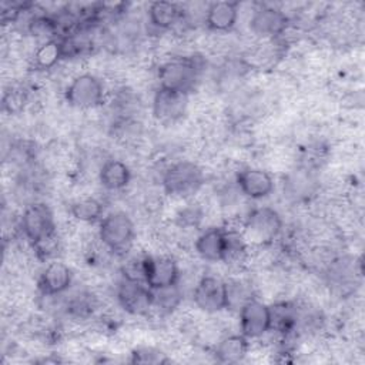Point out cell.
<instances>
[{
  "instance_id": "1",
  "label": "cell",
  "mask_w": 365,
  "mask_h": 365,
  "mask_svg": "<svg viewBox=\"0 0 365 365\" xmlns=\"http://www.w3.org/2000/svg\"><path fill=\"white\" fill-rule=\"evenodd\" d=\"M282 228L281 215L271 207H257L242 220V238L248 245L265 247L271 244Z\"/></svg>"
},
{
  "instance_id": "2",
  "label": "cell",
  "mask_w": 365,
  "mask_h": 365,
  "mask_svg": "<svg viewBox=\"0 0 365 365\" xmlns=\"http://www.w3.org/2000/svg\"><path fill=\"white\" fill-rule=\"evenodd\" d=\"M202 70V60L198 56L173 58L158 68L160 87L188 94L198 81Z\"/></svg>"
},
{
  "instance_id": "3",
  "label": "cell",
  "mask_w": 365,
  "mask_h": 365,
  "mask_svg": "<svg viewBox=\"0 0 365 365\" xmlns=\"http://www.w3.org/2000/svg\"><path fill=\"white\" fill-rule=\"evenodd\" d=\"M161 184L168 195L188 198L198 192L204 184V173L192 161H178L164 171Z\"/></svg>"
},
{
  "instance_id": "4",
  "label": "cell",
  "mask_w": 365,
  "mask_h": 365,
  "mask_svg": "<svg viewBox=\"0 0 365 365\" xmlns=\"http://www.w3.org/2000/svg\"><path fill=\"white\" fill-rule=\"evenodd\" d=\"M98 240L114 254H127L134 240V222L123 211L107 214L100 221Z\"/></svg>"
},
{
  "instance_id": "5",
  "label": "cell",
  "mask_w": 365,
  "mask_h": 365,
  "mask_svg": "<svg viewBox=\"0 0 365 365\" xmlns=\"http://www.w3.org/2000/svg\"><path fill=\"white\" fill-rule=\"evenodd\" d=\"M20 228L31 245L57 232L53 211L44 202H33L24 208L20 217Z\"/></svg>"
},
{
  "instance_id": "6",
  "label": "cell",
  "mask_w": 365,
  "mask_h": 365,
  "mask_svg": "<svg viewBox=\"0 0 365 365\" xmlns=\"http://www.w3.org/2000/svg\"><path fill=\"white\" fill-rule=\"evenodd\" d=\"M104 96L101 80L90 73L78 74L66 88V100L76 108H94L104 101Z\"/></svg>"
},
{
  "instance_id": "7",
  "label": "cell",
  "mask_w": 365,
  "mask_h": 365,
  "mask_svg": "<svg viewBox=\"0 0 365 365\" xmlns=\"http://www.w3.org/2000/svg\"><path fill=\"white\" fill-rule=\"evenodd\" d=\"M115 297L118 305L131 315H147L153 307V291L143 282L123 277L117 285Z\"/></svg>"
},
{
  "instance_id": "8",
  "label": "cell",
  "mask_w": 365,
  "mask_h": 365,
  "mask_svg": "<svg viewBox=\"0 0 365 365\" xmlns=\"http://www.w3.org/2000/svg\"><path fill=\"white\" fill-rule=\"evenodd\" d=\"M192 301L197 308L208 314L225 309V281L215 275H202L194 285Z\"/></svg>"
},
{
  "instance_id": "9",
  "label": "cell",
  "mask_w": 365,
  "mask_h": 365,
  "mask_svg": "<svg viewBox=\"0 0 365 365\" xmlns=\"http://www.w3.org/2000/svg\"><path fill=\"white\" fill-rule=\"evenodd\" d=\"M240 331L247 339H257L271 331L269 307L257 298L247 302L238 311Z\"/></svg>"
},
{
  "instance_id": "10",
  "label": "cell",
  "mask_w": 365,
  "mask_h": 365,
  "mask_svg": "<svg viewBox=\"0 0 365 365\" xmlns=\"http://www.w3.org/2000/svg\"><path fill=\"white\" fill-rule=\"evenodd\" d=\"M180 268L177 261L168 255H145L144 281L151 289L177 284Z\"/></svg>"
},
{
  "instance_id": "11",
  "label": "cell",
  "mask_w": 365,
  "mask_h": 365,
  "mask_svg": "<svg viewBox=\"0 0 365 365\" xmlns=\"http://www.w3.org/2000/svg\"><path fill=\"white\" fill-rule=\"evenodd\" d=\"M188 104V94L158 87L153 97V114L164 124H171L182 118Z\"/></svg>"
},
{
  "instance_id": "12",
  "label": "cell",
  "mask_w": 365,
  "mask_h": 365,
  "mask_svg": "<svg viewBox=\"0 0 365 365\" xmlns=\"http://www.w3.org/2000/svg\"><path fill=\"white\" fill-rule=\"evenodd\" d=\"M288 23V16L282 10L272 6H261L252 13L250 19V27L252 33L262 38L284 34Z\"/></svg>"
},
{
  "instance_id": "13",
  "label": "cell",
  "mask_w": 365,
  "mask_h": 365,
  "mask_svg": "<svg viewBox=\"0 0 365 365\" xmlns=\"http://www.w3.org/2000/svg\"><path fill=\"white\" fill-rule=\"evenodd\" d=\"M237 185L241 194L248 198L259 200L269 195L274 190L272 177L261 168H244L237 175Z\"/></svg>"
},
{
  "instance_id": "14",
  "label": "cell",
  "mask_w": 365,
  "mask_h": 365,
  "mask_svg": "<svg viewBox=\"0 0 365 365\" xmlns=\"http://www.w3.org/2000/svg\"><path fill=\"white\" fill-rule=\"evenodd\" d=\"M73 281V274L68 265L61 261L50 262L40 275L38 287L47 297H56L64 294Z\"/></svg>"
},
{
  "instance_id": "15",
  "label": "cell",
  "mask_w": 365,
  "mask_h": 365,
  "mask_svg": "<svg viewBox=\"0 0 365 365\" xmlns=\"http://www.w3.org/2000/svg\"><path fill=\"white\" fill-rule=\"evenodd\" d=\"M227 247V232L224 228L211 227L202 231L194 244L195 252L208 262L222 261Z\"/></svg>"
},
{
  "instance_id": "16",
  "label": "cell",
  "mask_w": 365,
  "mask_h": 365,
  "mask_svg": "<svg viewBox=\"0 0 365 365\" xmlns=\"http://www.w3.org/2000/svg\"><path fill=\"white\" fill-rule=\"evenodd\" d=\"M238 19L237 1H214L210 3L205 13V23L211 30L227 31L231 30Z\"/></svg>"
},
{
  "instance_id": "17",
  "label": "cell",
  "mask_w": 365,
  "mask_h": 365,
  "mask_svg": "<svg viewBox=\"0 0 365 365\" xmlns=\"http://www.w3.org/2000/svg\"><path fill=\"white\" fill-rule=\"evenodd\" d=\"M148 21L158 30H168L181 23L182 6L174 1H153L148 6Z\"/></svg>"
},
{
  "instance_id": "18",
  "label": "cell",
  "mask_w": 365,
  "mask_h": 365,
  "mask_svg": "<svg viewBox=\"0 0 365 365\" xmlns=\"http://www.w3.org/2000/svg\"><path fill=\"white\" fill-rule=\"evenodd\" d=\"M248 348V339L242 334H232L221 338L217 342L214 355L221 364H237L245 358Z\"/></svg>"
},
{
  "instance_id": "19",
  "label": "cell",
  "mask_w": 365,
  "mask_h": 365,
  "mask_svg": "<svg viewBox=\"0 0 365 365\" xmlns=\"http://www.w3.org/2000/svg\"><path fill=\"white\" fill-rule=\"evenodd\" d=\"M98 180L101 185L110 191H118L128 185L131 180V171L121 160H107L100 171Z\"/></svg>"
},
{
  "instance_id": "20",
  "label": "cell",
  "mask_w": 365,
  "mask_h": 365,
  "mask_svg": "<svg viewBox=\"0 0 365 365\" xmlns=\"http://www.w3.org/2000/svg\"><path fill=\"white\" fill-rule=\"evenodd\" d=\"M225 298L227 308L240 311L247 302L254 299V288L252 284L244 278H232L225 281Z\"/></svg>"
},
{
  "instance_id": "21",
  "label": "cell",
  "mask_w": 365,
  "mask_h": 365,
  "mask_svg": "<svg viewBox=\"0 0 365 365\" xmlns=\"http://www.w3.org/2000/svg\"><path fill=\"white\" fill-rule=\"evenodd\" d=\"M153 291V307L151 309H157L160 314L167 315L171 314L182 301V291L177 284L151 289Z\"/></svg>"
},
{
  "instance_id": "22",
  "label": "cell",
  "mask_w": 365,
  "mask_h": 365,
  "mask_svg": "<svg viewBox=\"0 0 365 365\" xmlns=\"http://www.w3.org/2000/svg\"><path fill=\"white\" fill-rule=\"evenodd\" d=\"M271 329L288 334L297 328V308L288 302H278L269 307Z\"/></svg>"
},
{
  "instance_id": "23",
  "label": "cell",
  "mask_w": 365,
  "mask_h": 365,
  "mask_svg": "<svg viewBox=\"0 0 365 365\" xmlns=\"http://www.w3.org/2000/svg\"><path fill=\"white\" fill-rule=\"evenodd\" d=\"M70 212L78 221L93 222L103 218V204L94 197L77 198L70 204Z\"/></svg>"
},
{
  "instance_id": "24",
  "label": "cell",
  "mask_w": 365,
  "mask_h": 365,
  "mask_svg": "<svg viewBox=\"0 0 365 365\" xmlns=\"http://www.w3.org/2000/svg\"><path fill=\"white\" fill-rule=\"evenodd\" d=\"M63 58V46L57 38L43 41L34 51V66L38 68H53Z\"/></svg>"
},
{
  "instance_id": "25",
  "label": "cell",
  "mask_w": 365,
  "mask_h": 365,
  "mask_svg": "<svg viewBox=\"0 0 365 365\" xmlns=\"http://www.w3.org/2000/svg\"><path fill=\"white\" fill-rule=\"evenodd\" d=\"M97 307V301L88 291H77L66 301L67 314L84 319L93 314Z\"/></svg>"
},
{
  "instance_id": "26",
  "label": "cell",
  "mask_w": 365,
  "mask_h": 365,
  "mask_svg": "<svg viewBox=\"0 0 365 365\" xmlns=\"http://www.w3.org/2000/svg\"><path fill=\"white\" fill-rule=\"evenodd\" d=\"M131 362L134 364H163L167 362L164 354L153 346H140L135 348L131 354Z\"/></svg>"
},
{
  "instance_id": "27",
  "label": "cell",
  "mask_w": 365,
  "mask_h": 365,
  "mask_svg": "<svg viewBox=\"0 0 365 365\" xmlns=\"http://www.w3.org/2000/svg\"><path fill=\"white\" fill-rule=\"evenodd\" d=\"M26 93L21 88L17 87H10V90H7L3 96V110L7 113H17L20 111L24 104H26Z\"/></svg>"
},
{
  "instance_id": "28",
  "label": "cell",
  "mask_w": 365,
  "mask_h": 365,
  "mask_svg": "<svg viewBox=\"0 0 365 365\" xmlns=\"http://www.w3.org/2000/svg\"><path fill=\"white\" fill-rule=\"evenodd\" d=\"M202 220V210L197 204H190L182 208L178 215L177 221L181 227H197Z\"/></svg>"
}]
</instances>
